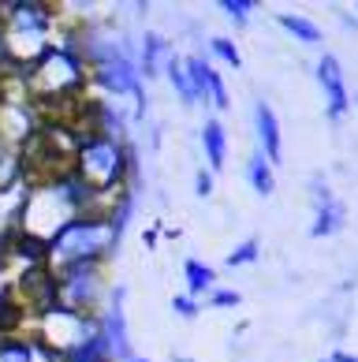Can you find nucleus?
<instances>
[{
	"instance_id": "6e6552de",
	"label": "nucleus",
	"mask_w": 358,
	"mask_h": 362,
	"mask_svg": "<svg viewBox=\"0 0 358 362\" xmlns=\"http://www.w3.org/2000/svg\"><path fill=\"white\" fill-rule=\"evenodd\" d=\"M317 83L325 90V101H328V116L340 119L343 112L351 109V93H347V83H343V71H340V60L333 52H325L317 60Z\"/></svg>"
},
{
	"instance_id": "6ab92c4d",
	"label": "nucleus",
	"mask_w": 358,
	"mask_h": 362,
	"mask_svg": "<svg viewBox=\"0 0 358 362\" xmlns=\"http://www.w3.org/2000/svg\"><path fill=\"white\" fill-rule=\"evenodd\" d=\"M209 52H213L217 60H224L228 68H243V52L235 49L232 37H209Z\"/></svg>"
},
{
	"instance_id": "9d476101",
	"label": "nucleus",
	"mask_w": 358,
	"mask_h": 362,
	"mask_svg": "<svg viewBox=\"0 0 358 362\" xmlns=\"http://www.w3.org/2000/svg\"><path fill=\"white\" fill-rule=\"evenodd\" d=\"M254 127H258V142H261L265 160H269V165H280L284 139H280V119H276V112H273L269 101H258V105H254Z\"/></svg>"
},
{
	"instance_id": "dca6fc26",
	"label": "nucleus",
	"mask_w": 358,
	"mask_h": 362,
	"mask_svg": "<svg viewBox=\"0 0 358 362\" xmlns=\"http://www.w3.org/2000/svg\"><path fill=\"white\" fill-rule=\"evenodd\" d=\"M165 75H168V83H172V90H176V98H179L183 105H202V98H198V90H194V83H191L187 68H183V57H172L168 68H165Z\"/></svg>"
},
{
	"instance_id": "bb28decb",
	"label": "nucleus",
	"mask_w": 358,
	"mask_h": 362,
	"mask_svg": "<svg viewBox=\"0 0 358 362\" xmlns=\"http://www.w3.org/2000/svg\"><path fill=\"white\" fill-rule=\"evenodd\" d=\"M325 362H328V358H325Z\"/></svg>"
},
{
	"instance_id": "aec40b11",
	"label": "nucleus",
	"mask_w": 358,
	"mask_h": 362,
	"mask_svg": "<svg viewBox=\"0 0 358 362\" xmlns=\"http://www.w3.org/2000/svg\"><path fill=\"white\" fill-rule=\"evenodd\" d=\"M258 254H261L258 239H243V243L228 254V265H232V269H239V265H250V262H258Z\"/></svg>"
},
{
	"instance_id": "412c9836",
	"label": "nucleus",
	"mask_w": 358,
	"mask_h": 362,
	"mask_svg": "<svg viewBox=\"0 0 358 362\" xmlns=\"http://www.w3.org/2000/svg\"><path fill=\"white\" fill-rule=\"evenodd\" d=\"M254 8H258L254 0H220V11H224L232 23H239V26L250 19V11H254Z\"/></svg>"
},
{
	"instance_id": "423d86ee",
	"label": "nucleus",
	"mask_w": 358,
	"mask_h": 362,
	"mask_svg": "<svg viewBox=\"0 0 358 362\" xmlns=\"http://www.w3.org/2000/svg\"><path fill=\"white\" fill-rule=\"evenodd\" d=\"M124 303H127V288L124 284H112L109 288V303H105V310L97 314V332L101 340L109 344V351L116 362H127L131 355V337H127V314H124Z\"/></svg>"
},
{
	"instance_id": "ddd939ff",
	"label": "nucleus",
	"mask_w": 358,
	"mask_h": 362,
	"mask_svg": "<svg viewBox=\"0 0 358 362\" xmlns=\"http://www.w3.org/2000/svg\"><path fill=\"white\" fill-rule=\"evenodd\" d=\"M202 150H205V160H209L213 172H220L224 165H228V131H224V124L213 119V116L202 124Z\"/></svg>"
},
{
	"instance_id": "9b49d317",
	"label": "nucleus",
	"mask_w": 358,
	"mask_h": 362,
	"mask_svg": "<svg viewBox=\"0 0 358 362\" xmlns=\"http://www.w3.org/2000/svg\"><path fill=\"white\" fill-rule=\"evenodd\" d=\"M172 57H176V52H172L168 37L145 30V34H142V45H138V75H142V83H145V78L165 75V68H168Z\"/></svg>"
},
{
	"instance_id": "39448f33",
	"label": "nucleus",
	"mask_w": 358,
	"mask_h": 362,
	"mask_svg": "<svg viewBox=\"0 0 358 362\" xmlns=\"http://www.w3.org/2000/svg\"><path fill=\"white\" fill-rule=\"evenodd\" d=\"M90 86H97L109 98H131L135 101V119L145 116V83L138 75V57H131V52L94 68L90 71Z\"/></svg>"
},
{
	"instance_id": "f8f14e48",
	"label": "nucleus",
	"mask_w": 358,
	"mask_h": 362,
	"mask_svg": "<svg viewBox=\"0 0 358 362\" xmlns=\"http://www.w3.org/2000/svg\"><path fill=\"white\" fill-rule=\"evenodd\" d=\"M0 362H60L49 347H42L30 332L26 337H4L0 340Z\"/></svg>"
},
{
	"instance_id": "4be33fe9",
	"label": "nucleus",
	"mask_w": 358,
	"mask_h": 362,
	"mask_svg": "<svg viewBox=\"0 0 358 362\" xmlns=\"http://www.w3.org/2000/svg\"><path fill=\"white\" fill-rule=\"evenodd\" d=\"M239 303H243V295L232 291V288H213L209 291V306H213V310H232V306H239Z\"/></svg>"
},
{
	"instance_id": "4468645a",
	"label": "nucleus",
	"mask_w": 358,
	"mask_h": 362,
	"mask_svg": "<svg viewBox=\"0 0 358 362\" xmlns=\"http://www.w3.org/2000/svg\"><path fill=\"white\" fill-rule=\"evenodd\" d=\"M60 362H116L109 344L101 340V332L94 329L90 337H83L78 344H71L68 351H60Z\"/></svg>"
},
{
	"instance_id": "1a4fd4ad",
	"label": "nucleus",
	"mask_w": 358,
	"mask_h": 362,
	"mask_svg": "<svg viewBox=\"0 0 358 362\" xmlns=\"http://www.w3.org/2000/svg\"><path fill=\"white\" fill-rule=\"evenodd\" d=\"M314 209H317V217L310 224V235L314 239H325V235H336L340 228H343V217H347V209H343V202L328 191V187L317 180L314 183Z\"/></svg>"
},
{
	"instance_id": "393cba45",
	"label": "nucleus",
	"mask_w": 358,
	"mask_h": 362,
	"mask_svg": "<svg viewBox=\"0 0 358 362\" xmlns=\"http://www.w3.org/2000/svg\"><path fill=\"white\" fill-rule=\"evenodd\" d=\"M328 362H358V355H351V351H333V358Z\"/></svg>"
},
{
	"instance_id": "20e7f679",
	"label": "nucleus",
	"mask_w": 358,
	"mask_h": 362,
	"mask_svg": "<svg viewBox=\"0 0 358 362\" xmlns=\"http://www.w3.org/2000/svg\"><path fill=\"white\" fill-rule=\"evenodd\" d=\"M109 273L105 262H90V265H71V269L56 273V299L64 310L83 314V317H97L109 303Z\"/></svg>"
},
{
	"instance_id": "f3484780",
	"label": "nucleus",
	"mask_w": 358,
	"mask_h": 362,
	"mask_svg": "<svg viewBox=\"0 0 358 362\" xmlns=\"http://www.w3.org/2000/svg\"><path fill=\"white\" fill-rule=\"evenodd\" d=\"M246 180H250V187L261 194V198H269L273 191H276V180H273V165L265 160V153L258 150V153H250V160H246Z\"/></svg>"
},
{
	"instance_id": "a211bd4d",
	"label": "nucleus",
	"mask_w": 358,
	"mask_h": 362,
	"mask_svg": "<svg viewBox=\"0 0 358 362\" xmlns=\"http://www.w3.org/2000/svg\"><path fill=\"white\" fill-rule=\"evenodd\" d=\"M276 23H280L284 30L295 37V42H302V45L321 42V26H317L314 19H306V16H291V11H284V16H276Z\"/></svg>"
},
{
	"instance_id": "b1692460",
	"label": "nucleus",
	"mask_w": 358,
	"mask_h": 362,
	"mask_svg": "<svg viewBox=\"0 0 358 362\" xmlns=\"http://www.w3.org/2000/svg\"><path fill=\"white\" fill-rule=\"evenodd\" d=\"M194 194H198V198H209V194H213V176H209V168H202V172L194 176Z\"/></svg>"
},
{
	"instance_id": "0eeeda50",
	"label": "nucleus",
	"mask_w": 358,
	"mask_h": 362,
	"mask_svg": "<svg viewBox=\"0 0 358 362\" xmlns=\"http://www.w3.org/2000/svg\"><path fill=\"white\" fill-rule=\"evenodd\" d=\"M183 68H187V75H191V83H194V90H198V98L202 101H209L213 109H232V98H228V86H224V78H220V71L209 64L205 57H198V52H191V57H183Z\"/></svg>"
},
{
	"instance_id": "f03ea898",
	"label": "nucleus",
	"mask_w": 358,
	"mask_h": 362,
	"mask_svg": "<svg viewBox=\"0 0 358 362\" xmlns=\"http://www.w3.org/2000/svg\"><path fill=\"white\" fill-rule=\"evenodd\" d=\"M23 83H26V93H30L34 105H52V101L78 105L83 101V90L90 86V71L71 42H52L23 71Z\"/></svg>"
},
{
	"instance_id": "5701e85b",
	"label": "nucleus",
	"mask_w": 358,
	"mask_h": 362,
	"mask_svg": "<svg viewBox=\"0 0 358 362\" xmlns=\"http://www.w3.org/2000/svg\"><path fill=\"white\" fill-rule=\"evenodd\" d=\"M198 310H202V306H198V299H191V295H176V299H172V314L183 317V321H194Z\"/></svg>"
},
{
	"instance_id": "a878e982",
	"label": "nucleus",
	"mask_w": 358,
	"mask_h": 362,
	"mask_svg": "<svg viewBox=\"0 0 358 362\" xmlns=\"http://www.w3.org/2000/svg\"><path fill=\"white\" fill-rule=\"evenodd\" d=\"M127 362H153V358H142V355H131Z\"/></svg>"
},
{
	"instance_id": "2eb2a0df",
	"label": "nucleus",
	"mask_w": 358,
	"mask_h": 362,
	"mask_svg": "<svg viewBox=\"0 0 358 362\" xmlns=\"http://www.w3.org/2000/svg\"><path fill=\"white\" fill-rule=\"evenodd\" d=\"M183 280H187L191 299H194V295H209L217 288V269H213V265H205V262H198V258H187V262H183Z\"/></svg>"
},
{
	"instance_id": "7ed1b4c3",
	"label": "nucleus",
	"mask_w": 358,
	"mask_h": 362,
	"mask_svg": "<svg viewBox=\"0 0 358 362\" xmlns=\"http://www.w3.org/2000/svg\"><path fill=\"white\" fill-rule=\"evenodd\" d=\"M119 247V235L112 232L109 217L101 213H83L60 228L45 243V265L52 273L71 269V265H90V262H109Z\"/></svg>"
},
{
	"instance_id": "f257e3e1",
	"label": "nucleus",
	"mask_w": 358,
	"mask_h": 362,
	"mask_svg": "<svg viewBox=\"0 0 358 362\" xmlns=\"http://www.w3.org/2000/svg\"><path fill=\"white\" fill-rule=\"evenodd\" d=\"M56 16L42 0H0V64L23 75L52 45Z\"/></svg>"
}]
</instances>
